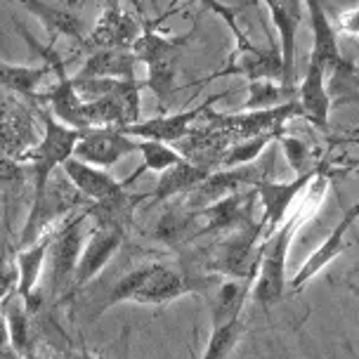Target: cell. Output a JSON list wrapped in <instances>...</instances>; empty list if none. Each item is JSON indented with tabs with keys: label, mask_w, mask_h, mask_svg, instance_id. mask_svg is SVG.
Instances as JSON below:
<instances>
[{
	"label": "cell",
	"mask_w": 359,
	"mask_h": 359,
	"mask_svg": "<svg viewBox=\"0 0 359 359\" xmlns=\"http://www.w3.org/2000/svg\"><path fill=\"white\" fill-rule=\"evenodd\" d=\"M123 239H126V232L114 229V227H95L93 232L88 234L86 243H83L79 265H76L72 293H79L83 288H88L102 272H104L111 258L118 253V248L123 246Z\"/></svg>",
	"instance_id": "11"
},
{
	"label": "cell",
	"mask_w": 359,
	"mask_h": 359,
	"mask_svg": "<svg viewBox=\"0 0 359 359\" xmlns=\"http://www.w3.org/2000/svg\"><path fill=\"white\" fill-rule=\"evenodd\" d=\"M137 151L142 154V168L144 172H163L165 168L184 161V156L180 154L172 144L156 142V140H137Z\"/></svg>",
	"instance_id": "33"
},
{
	"label": "cell",
	"mask_w": 359,
	"mask_h": 359,
	"mask_svg": "<svg viewBox=\"0 0 359 359\" xmlns=\"http://www.w3.org/2000/svg\"><path fill=\"white\" fill-rule=\"evenodd\" d=\"M303 8L307 10L312 27V53L310 62L319 64L324 72H329L333 62L341 60V43H338V31L326 15L322 0H303Z\"/></svg>",
	"instance_id": "21"
},
{
	"label": "cell",
	"mask_w": 359,
	"mask_h": 359,
	"mask_svg": "<svg viewBox=\"0 0 359 359\" xmlns=\"http://www.w3.org/2000/svg\"><path fill=\"white\" fill-rule=\"evenodd\" d=\"M345 286H348L352 293H357V296H359V262L350 269L348 274H345Z\"/></svg>",
	"instance_id": "39"
},
{
	"label": "cell",
	"mask_w": 359,
	"mask_h": 359,
	"mask_svg": "<svg viewBox=\"0 0 359 359\" xmlns=\"http://www.w3.org/2000/svg\"><path fill=\"white\" fill-rule=\"evenodd\" d=\"M255 206H258V194L255 189H243L217 198L206 208H198V232L194 241L210 239V236H220L234 229L248 227V224L258 222L255 220Z\"/></svg>",
	"instance_id": "5"
},
{
	"label": "cell",
	"mask_w": 359,
	"mask_h": 359,
	"mask_svg": "<svg viewBox=\"0 0 359 359\" xmlns=\"http://www.w3.org/2000/svg\"><path fill=\"white\" fill-rule=\"evenodd\" d=\"M298 97V86H284L281 81H248V97L243 100L239 111H260L274 109Z\"/></svg>",
	"instance_id": "28"
},
{
	"label": "cell",
	"mask_w": 359,
	"mask_h": 359,
	"mask_svg": "<svg viewBox=\"0 0 359 359\" xmlns=\"http://www.w3.org/2000/svg\"><path fill=\"white\" fill-rule=\"evenodd\" d=\"M251 279H220L206 293L210 326H220L229 319L241 317L243 305L251 293Z\"/></svg>",
	"instance_id": "24"
},
{
	"label": "cell",
	"mask_w": 359,
	"mask_h": 359,
	"mask_svg": "<svg viewBox=\"0 0 359 359\" xmlns=\"http://www.w3.org/2000/svg\"><path fill=\"white\" fill-rule=\"evenodd\" d=\"M64 359H95V357L86 355V352H72V355H67Z\"/></svg>",
	"instance_id": "40"
},
{
	"label": "cell",
	"mask_w": 359,
	"mask_h": 359,
	"mask_svg": "<svg viewBox=\"0 0 359 359\" xmlns=\"http://www.w3.org/2000/svg\"><path fill=\"white\" fill-rule=\"evenodd\" d=\"M338 144H357L359 147V133L355 130H348V135H336V137H331L329 140V147L333 149V147H338ZM336 170L341 168V170H350V172H359V156L357 158H338L336 163Z\"/></svg>",
	"instance_id": "37"
},
{
	"label": "cell",
	"mask_w": 359,
	"mask_h": 359,
	"mask_svg": "<svg viewBox=\"0 0 359 359\" xmlns=\"http://www.w3.org/2000/svg\"><path fill=\"white\" fill-rule=\"evenodd\" d=\"M53 234V232H50ZM50 234L41 236L34 243L19 246L15 253V265H17V293L27 300V305L41 300L38 293V281L48 262V246H50Z\"/></svg>",
	"instance_id": "22"
},
{
	"label": "cell",
	"mask_w": 359,
	"mask_h": 359,
	"mask_svg": "<svg viewBox=\"0 0 359 359\" xmlns=\"http://www.w3.org/2000/svg\"><path fill=\"white\" fill-rule=\"evenodd\" d=\"M357 43H359V36H357Z\"/></svg>",
	"instance_id": "42"
},
{
	"label": "cell",
	"mask_w": 359,
	"mask_h": 359,
	"mask_svg": "<svg viewBox=\"0 0 359 359\" xmlns=\"http://www.w3.org/2000/svg\"><path fill=\"white\" fill-rule=\"evenodd\" d=\"M333 170H336V165H333L331 156L324 154L317 172H314V177L310 180L307 189L303 191V201L296 206L293 215L281 222L272 236H267L265 241H260L258 267H255L251 293H248V300H253L255 305L265 307V310H272L274 305H279L281 300H284L288 248H291V241H293V236L298 234V229L303 227L319 208H322L324 196L331 184Z\"/></svg>",
	"instance_id": "1"
},
{
	"label": "cell",
	"mask_w": 359,
	"mask_h": 359,
	"mask_svg": "<svg viewBox=\"0 0 359 359\" xmlns=\"http://www.w3.org/2000/svg\"><path fill=\"white\" fill-rule=\"evenodd\" d=\"M284 130H286V126L279 128V130H272V133H262V135H253V137H246V140H236V142L229 144V149L224 151L220 168H234V165H243V163H251L255 158H260V154L265 151L269 144L277 142V137Z\"/></svg>",
	"instance_id": "30"
},
{
	"label": "cell",
	"mask_w": 359,
	"mask_h": 359,
	"mask_svg": "<svg viewBox=\"0 0 359 359\" xmlns=\"http://www.w3.org/2000/svg\"><path fill=\"white\" fill-rule=\"evenodd\" d=\"M17 291V265L10 258L8 241L0 239V305Z\"/></svg>",
	"instance_id": "35"
},
{
	"label": "cell",
	"mask_w": 359,
	"mask_h": 359,
	"mask_svg": "<svg viewBox=\"0 0 359 359\" xmlns=\"http://www.w3.org/2000/svg\"><path fill=\"white\" fill-rule=\"evenodd\" d=\"M201 3H203V8L210 10L213 15H217L229 27V31H232V36H234V41H236V50L253 48V43L248 41L246 34H243L241 27H239V22H236V17H239V10L232 8V5H227V3H222V0H201Z\"/></svg>",
	"instance_id": "34"
},
{
	"label": "cell",
	"mask_w": 359,
	"mask_h": 359,
	"mask_svg": "<svg viewBox=\"0 0 359 359\" xmlns=\"http://www.w3.org/2000/svg\"><path fill=\"white\" fill-rule=\"evenodd\" d=\"M175 64L177 57H165V60H156L147 64V81L144 86L151 90V95L156 97L158 107L165 109L170 104L172 95L177 93L175 86Z\"/></svg>",
	"instance_id": "32"
},
{
	"label": "cell",
	"mask_w": 359,
	"mask_h": 359,
	"mask_svg": "<svg viewBox=\"0 0 359 359\" xmlns=\"http://www.w3.org/2000/svg\"><path fill=\"white\" fill-rule=\"evenodd\" d=\"M62 172L76 187V191H79L83 198H88V201H100V198H107V196L118 194V191H123V189H130L133 184L144 175L142 168H137L130 177L116 180L109 170L97 168V165H90L76 156L64 161Z\"/></svg>",
	"instance_id": "13"
},
{
	"label": "cell",
	"mask_w": 359,
	"mask_h": 359,
	"mask_svg": "<svg viewBox=\"0 0 359 359\" xmlns=\"http://www.w3.org/2000/svg\"><path fill=\"white\" fill-rule=\"evenodd\" d=\"M201 118L217 128H224L236 142V140H246V137H253V135L279 130V128H284L288 121H293V118H303V109H300L298 100H293L274 109H260V111L215 114L213 109H208Z\"/></svg>",
	"instance_id": "6"
},
{
	"label": "cell",
	"mask_w": 359,
	"mask_h": 359,
	"mask_svg": "<svg viewBox=\"0 0 359 359\" xmlns=\"http://www.w3.org/2000/svg\"><path fill=\"white\" fill-rule=\"evenodd\" d=\"M262 241L260 220L234 232L210 236L208 243L196 246L182 258V262L196 272L215 274L224 279H251L258 267V246Z\"/></svg>",
	"instance_id": "2"
},
{
	"label": "cell",
	"mask_w": 359,
	"mask_h": 359,
	"mask_svg": "<svg viewBox=\"0 0 359 359\" xmlns=\"http://www.w3.org/2000/svg\"><path fill=\"white\" fill-rule=\"evenodd\" d=\"M38 116L43 123L41 137L24 156V163L29 165V175L34 177V198L43 196L55 170L62 168L64 161L74 156V147L81 137V130L60 123L48 109H38Z\"/></svg>",
	"instance_id": "3"
},
{
	"label": "cell",
	"mask_w": 359,
	"mask_h": 359,
	"mask_svg": "<svg viewBox=\"0 0 359 359\" xmlns=\"http://www.w3.org/2000/svg\"><path fill=\"white\" fill-rule=\"evenodd\" d=\"M0 317H3L5 331H8L10 348L17 352L19 357H29L31 348H34V336H31V317L27 300H24L15 291L12 296L0 305Z\"/></svg>",
	"instance_id": "26"
},
{
	"label": "cell",
	"mask_w": 359,
	"mask_h": 359,
	"mask_svg": "<svg viewBox=\"0 0 359 359\" xmlns=\"http://www.w3.org/2000/svg\"><path fill=\"white\" fill-rule=\"evenodd\" d=\"M222 76H243L246 81H281L284 83V60H281V50L277 41H269V48H248V50H234L229 57V64L217 69L206 79L191 83V86H206V83L222 79ZM286 86V83H284Z\"/></svg>",
	"instance_id": "9"
},
{
	"label": "cell",
	"mask_w": 359,
	"mask_h": 359,
	"mask_svg": "<svg viewBox=\"0 0 359 359\" xmlns=\"http://www.w3.org/2000/svg\"><path fill=\"white\" fill-rule=\"evenodd\" d=\"M86 224H88V213L86 208L81 213H74L67 217L60 227L50 234V246H48V293L55 300L72 293L74 288V274L76 265H79L83 243H86Z\"/></svg>",
	"instance_id": "4"
},
{
	"label": "cell",
	"mask_w": 359,
	"mask_h": 359,
	"mask_svg": "<svg viewBox=\"0 0 359 359\" xmlns=\"http://www.w3.org/2000/svg\"><path fill=\"white\" fill-rule=\"evenodd\" d=\"M336 31H341V34L352 36V38L359 36V5H357V8L348 10V12H343V15L338 17Z\"/></svg>",
	"instance_id": "38"
},
{
	"label": "cell",
	"mask_w": 359,
	"mask_h": 359,
	"mask_svg": "<svg viewBox=\"0 0 359 359\" xmlns=\"http://www.w3.org/2000/svg\"><path fill=\"white\" fill-rule=\"evenodd\" d=\"M144 201H149V194H133L130 189H123L114 196L90 201V206H86V213L88 220H95V227H114L121 229V232H128V227L133 224L135 208Z\"/></svg>",
	"instance_id": "23"
},
{
	"label": "cell",
	"mask_w": 359,
	"mask_h": 359,
	"mask_svg": "<svg viewBox=\"0 0 359 359\" xmlns=\"http://www.w3.org/2000/svg\"><path fill=\"white\" fill-rule=\"evenodd\" d=\"M83 3H88V0H79V5H83Z\"/></svg>",
	"instance_id": "41"
},
{
	"label": "cell",
	"mask_w": 359,
	"mask_h": 359,
	"mask_svg": "<svg viewBox=\"0 0 359 359\" xmlns=\"http://www.w3.org/2000/svg\"><path fill=\"white\" fill-rule=\"evenodd\" d=\"M277 144L281 154H284L288 168L293 170V175H305V172L317 170L319 161H322L324 154H317L303 137H296L291 133H281L277 137Z\"/></svg>",
	"instance_id": "29"
},
{
	"label": "cell",
	"mask_w": 359,
	"mask_h": 359,
	"mask_svg": "<svg viewBox=\"0 0 359 359\" xmlns=\"http://www.w3.org/2000/svg\"><path fill=\"white\" fill-rule=\"evenodd\" d=\"M142 34V24L137 22V17L133 12L123 10L118 5V0H111L104 10H102L100 19L95 22V27L88 31L86 48H133V43L137 41Z\"/></svg>",
	"instance_id": "15"
},
{
	"label": "cell",
	"mask_w": 359,
	"mask_h": 359,
	"mask_svg": "<svg viewBox=\"0 0 359 359\" xmlns=\"http://www.w3.org/2000/svg\"><path fill=\"white\" fill-rule=\"evenodd\" d=\"M38 142V128L31 109L22 102L8 100L0 104V154L24 161Z\"/></svg>",
	"instance_id": "14"
},
{
	"label": "cell",
	"mask_w": 359,
	"mask_h": 359,
	"mask_svg": "<svg viewBox=\"0 0 359 359\" xmlns=\"http://www.w3.org/2000/svg\"><path fill=\"white\" fill-rule=\"evenodd\" d=\"M53 74V64L43 62L41 67H24V64H10L0 60V86L10 93L19 95V97H36L38 88L43 81Z\"/></svg>",
	"instance_id": "27"
},
{
	"label": "cell",
	"mask_w": 359,
	"mask_h": 359,
	"mask_svg": "<svg viewBox=\"0 0 359 359\" xmlns=\"http://www.w3.org/2000/svg\"><path fill=\"white\" fill-rule=\"evenodd\" d=\"M17 3L43 24V29L48 31L53 45L57 38H72V41L81 45L86 43L88 38L86 22L72 8H67L62 3H50V0H17Z\"/></svg>",
	"instance_id": "18"
},
{
	"label": "cell",
	"mask_w": 359,
	"mask_h": 359,
	"mask_svg": "<svg viewBox=\"0 0 359 359\" xmlns=\"http://www.w3.org/2000/svg\"><path fill=\"white\" fill-rule=\"evenodd\" d=\"M29 177V165L15 156L0 154V187H15Z\"/></svg>",
	"instance_id": "36"
},
{
	"label": "cell",
	"mask_w": 359,
	"mask_h": 359,
	"mask_svg": "<svg viewBox=\"0 0 359 359\" xmlns=\"http://www.w3.org/2000/svg\"><path fill=\"white\" fill-rule=\"evenodd\" d=\"M232 142H234L232 135L224 130V128H217L213 123H208V121H203V126H194L180 142H175L177 144L175 149L187 161L213 172L220 168L224 151L229 149Z\"/></svg>",
	"instance_id": "16"
},
{
	"label": "cell",
	"mask_w": 359,
	"mask_h": 359,
	"mask_svg": "<svg viewBox=\"0 0 359 359\" xmlns=\"http://www.w3.org/2000/svg\"><path fill=\"white\" fill-rule=\"evenodd\" d=\"M298 104L303 109V118L322 135H329L331 100L326 93V72L319 64L307 62V72L298 86Z\"/></svg>",
	"instance_id": "19"
},
{
	"label": "cell",
	"mask_w": 359,
	"mask_h": 359,
	"mask_svg": "<svg viewBox=\"0 0 359 359\" xmlns=\"http://www.w3.org/2000/svg\"><path fill=\"white\" fill-rule=\"evenodd\" d=\"M137 57L130 48H93L79 69V79H137Z\"/></svg>",
	"instance_id": "20"
},
{
	"label": "cell",
	"mask_w": 359,
	"mask_h": 359,
	"mask_svg": "<svg viewBox=\"0 0 359 359\" xmlns=\"http://www.w3.org/2000/svg\"><path fill=\"white\" fill-rule=\"evenodd\" d=\"M206 168L201 165H194L191 161H180L170 168H165L163 172H158V182H156V189L149 194V201L151 203H158V201H170V198H177V196H184L189 194L196 184H201L203 180L208 177Z\"/></svg>",
	"instance_id": "25"
},
{
	"label": "cell",
	"mask_w": 359,
	"mask_h": 359,
	"mask_svg": "<svg viewBox=\"0 0 359 359\" xmlns=\"http://www.w3.org/2000/svg\"><path fill=\"white\" fill-rule=\"evenodd\" d=\"M133 151H137V140L126 135L121 128H86L74 147L76 158L104 170L114 168Z\"/></svg>",
	"instance_id": "8"
},
{
	"label": "cell",
	"mask_w": 359,
	"mask_h": 359,
	"mask_svg": "<svg viewBox=\"0 0 359 359\" xmlns=\"http://www.w3.org/2000/svg\"><path fill=\"white\" fill-rule=\"evenodd\" d=\"M277 29L281 60H284V83L296 86V36L303 24V0H262Z\"/></svg>",
	"instance_id": "17"
},
{
	"label": "cell",
	"mask_w": 359,
	"mask_h": 359,
	"mask_svg": "<svg viewBox=\"0 0 359 359\" xmlns=\"http://www.w3.org/2000/svg\"><path fill=\"white\" fill-rule=\"evenodd\" d=\"M246 333V324L241 322V317L229 319L220 326H210V336L206 343V350L198 359H229V355L236 350V345Z\"/></svg>",
	"instance_id": "31"
},
{
	"label": "cell",
	"mask_w": 359,
	"mask_h": 359,
	"mask_svg": "<svg viewBox=\"0 0 359 359\" xmlns=\"http://www.w3.org/2000/svg\"><path fill=\"white\" fill-rule=\"evenodd\" d=\"M357 220H359V203H352L350 208H345V213L341 215V220H338L336 227L331 229V234L326 236V239L319 243L310 255H307V260L303 262V265L296 269V274H293V279H291V291L293 293L303 291V288L307 286V281L314 279L326 265H331L338 255L345 253V248H348L345 236H348L352 224H355Z\"/></svg>",
	"instance_id": "12"
},
{
	"label": "cell",
	"mask_w": 359,
	"mask_h": 359,
	"mask_svg": "<svg viewBox=\"0 0 359 359\" xmlns=\"http://www.w3.org/2000/svg\"><path fill=\"white\" fill-rule=\"evenodd\" d=\"M222 95L224 93L210 95V97L206 102H201L198 107L184 109V111H177V114H163V116H154L144 121L140 118L130 126L121 128V130L135 140H156V142L175 144L194 128L196 121H201V116L215 104V102L222 100Z\"/></svg>",
	"instance_id": "10"
},
{
	"label": "cell",
	"mask_w": 359,
	"mask_h": 359,
	"mask_svg": "<svg viewBox=\"0 0 359 359\" xmlns=\"http://www.w3.org/2000/svg\"><path fill=\"white\" fill-rule=\"evenodd\" d=\"M314 172L317 170L305 172V175H293V180H286V182H279V180L272 177V180H265V182H260L258 187H255V194H258V201H260V208H262V215H260L262 241L277 232L279 224L286 220L288 210L296 206V201L303 196V191L307 189L310 180L314 177Z\"/></svg>",
	"instance_id": "7"
}]
</instances>
